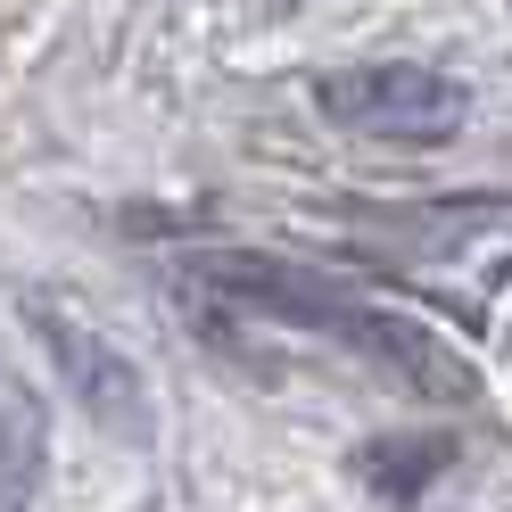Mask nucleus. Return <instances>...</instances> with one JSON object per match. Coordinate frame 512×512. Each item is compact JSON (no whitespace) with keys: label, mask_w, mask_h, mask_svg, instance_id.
Here are the masks:
<instances>
[{"label":"nucleus","mask_w":512,"mask_h":512,"mask_svg":"<svg viewBox=\"0 0 512 512\" xmlns=\"http://www.w3.org/2000/svg\"><path fill=\"white\" fill-rule=\"evenodd\" d=\"M323 116L339 133H364V141H397V149H430V141H455L463 133V83L438 75V67H413V58H380V67H339L323 75Z\"/></svg>","instance_id":"nucleus-1"},{"label":"nucleus","mask_w":512,"mask_h":512,"mask_svg":"<svg viewBox=\"0 0 512 512\" xmlns=\"http://www.w3.org/2000/svg\"><path fill=\"white\" fill-rule=\"evenodd\" d=\"M34 314V331L50 339V364L67 372V389L100 413V422L116 430V438H149V397H141V372L116 356V347L91 331V323H75L58 298H42V306H25Z\"/></svg>","instance_id":"nucleus-2"},{"label":"nucleus","mask_w":512,"mask_h":512,"mask_svg":"<svg viewBox=\"0 0 512 512\" xmlns=\"http://www.w3.org/2000/svg\"><path fill=\"white\" fill-rule=\"evenodd\" d=\"M347 339H372L380 356H389L422 397H438V405H463L471 389H479V372L446 347L438 331H422V323H405V314H380V306H364V314H347Z\"/></svg>","instance_id":"nucleus-3"},{"label":"nucleus","mask_w":512,"mask_h":512,"mask_svg":"<svg viewBox=\"0 0 512 512\" xmlns=\"http://www.w3.org/2000/svg\"><path fill=\"white\" fill-rule=\"evenodd\" d=\"M42 471V422L9 380H0V504H25V479Z\"/></svg>","instance_id":"nucleus-4"},{"label":"nucleus","mask_w":512,"mask_h":512,"mask_svg":"<svg viewBox=\"0 0 512 512\" xmlns=\"http://www.w3.org/2000/svg\"><path fill=\"white\" fill-rule=\"evenodd\" d=\"M446 455H455L446 438H405V446H372V455H364V471H372L389 496H413L430 471H446Z\"/></svg>","instance_id":"nucleus-5"}]
</instances>
